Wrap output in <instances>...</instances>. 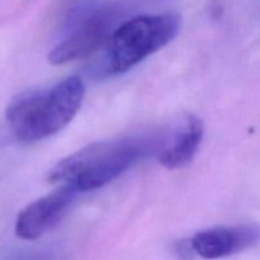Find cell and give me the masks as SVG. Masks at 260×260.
<instances>
[{
	"mask_svg": "<svg viewBox=\"0 0 260 260\" xmlns=\"http://www.w3.org/2000/svg\"><path fill=\"white\" fill-rule=\"evenodd\" d=\"M169 140L164 136H134L95 142L61 160L51 169L48 180L62 183L78 192L98 189L123 174L137 160L160 154Z\"/></svg>",
	"mask_w": 260,
	"mask_h": 260,
	"instance_id": "6da1fadb",
	"label": "cell"
},
{
	"mask_svg": "<svg viewBox=\"0 0 260 260\" xmlns=\"http://www.w3.org/2000/svg\"><path fill=\"white\" fill-rule=\"evenodd\" d=\"M84 93L81 79L70 76L50 89L18 94L5 112L10 131L23 142L40 141L57 134L75 117Z\"/></svg>",
	"mask_w": 260,
	"mask_h": 260,
	"instance_id": "7a4b0ae2",
	"label": "cell"
},
{
	"mask_svg": "<svg viewBox=\"0 0 260 260\" xmlns=\"http://www.w3.org/2000/svg\"><path fill=\"white\" fill-rule=\"evenodd\" d=\"M180 27L182 18L173 12L137 15L123 22L107 43L108 71L121 74L132 69L172 42Z\"/></svg>",
	"mask_w": 260,
	"mask_h": 260,
	"instance_id": "3957f363",
	"label": "cell"
},
{
	"mask_svg": "<svg viewBox=\"0 0 260 260\" xmlns=\"http://www.w3.org/2000/svg\"><path fill=\"white\" fill-rule=\"evenodd\" d=\"M78 193L71 185L62 184L50 194L28 205L18 215L15 235L28 241L40 239L62 220Z\"/></svg>",
	"mask_w": 260,
	"mask_h": 260,
	"instance_id": "277c9868",
	"label": "cell"
},
{
	"mask_svg": "<svg viewBox=\"0 0 260 260\" xmlns=\"http://www.w3.org/2000/svg\"><path fill=\"white\" fill-rule=\"evenodd\" d=\"M113 20L108 13H96L84 20L65 40L48 53L52 65H63L93 55L104 43H108L113 33Z\"/></svg>",
	"mask_w": 260,
	"mask_h": 260,
	"instance_id": "5b68a950",
	"label": "cell"
},
{
	"mask_svg": "<svg viewBox=\"0 0 260 260\" xmlns=\"http://www.w3.org/2000/svg\"><path fill=\"white\" fill-rule=\"evenodd\" d=\"M260 239V228L254 223L215 228L201 231L190 239L194 254L213 260L226 258L255 245Z\"/></svg>",
	"mask_w": 260,
	"mask_h": 260,
	"instance_id": "8992f818",
	"label": "cell"
},
{
	"mask_svg": "<svg viewBox=\"0 0 260 260\" xmlns=\"http://www.w3.org/2000/svg\"><path fill=\"white\" fill-rule=\"evenodd\" d=\"M203 139V123L196 116H188L184 124L173 134L160 151L159 161L167 169H180L193 160Z\"/></svg>",
	"mask_w": 260,
	"mask_h": 260,
	"instance_id": "52a82bcc",
	"label": "cell"
},
{
	"mask_svg": "<svg viewBox=\"0 0 260 260\" xmlns=\"http://www.w3.org/2000/svg\"><path fill=\"white\" fill-rule=\"evenodd\" d=\"M175 253H177L179 260H190L192 253H194L192 245H190V240L189 243H187V241H180V243H178L177 246H175Z\"/></svg>",
	"mask_w": 260,
	"mask_h": 260,
	"instance_id": "ba28073f",
	"label": "cell"
}]
</instances>
